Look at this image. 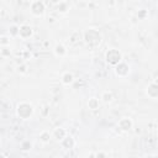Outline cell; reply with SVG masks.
Instances as JSON below:
<instances>
[{"label":"cell","mask_w":158,"mask_h":158,"mask_svg":"<svg viewBox=\"0 0 158 158\" xmlns=\"http://www.w3.org/2000/svg\"><path fill=\"white\" fill-rule=\"evenodd\" d=\"M30 10H31V14L32 15H35V16H42L44 14V11H46V6H44V4L41 0H35L31 4Z\"/></svg>","instance_id":"5b68a950"},{"label":"cell","mask_w":158,"mask_h":158,"mask_svg":"<svg viewBox=\"0 0 158 158\" xmlns=\"http://www.w3.org/2000/svg\"><path fill=\"white\" fill-rule=\"evenodd\" d=\"M59 142H60L62 148H64L65 151H70V149H73L74 146H75V141H74V138H73L70 135H67V136H65L64 138H62Z\"/></svg>","instance_id":"ba28073f"},{"label":"cell","mask_w":158,"mask_h":158,"mask_svg":"<svg viewBox=\"0 0 158 158\" xmlns=\"http://www.w3.org/2000/svg\"><path fill=\"white\" fill-rule=\"evenodd\" d=\"M107 154L106 153H104V152H98V153H95V157H98V158H104V157H106Z\"/></svg>","instance_id":"484cf974"},{"label":"cell","mask_w":158,"mask_h":158,"mask_svg":"<svg viewBox=\"0 0 158 158\" xmlns=\"http://www.w3.org/2000/svg\"><path fill=\"white\" fill-rule=\"evenodd\" d=\"M83 1H86V0H83Z\"/></svg>","instance_id":"f1b7e54d"},{"label":"cell","mask_w":158,"mask_h":158,"mask_svg":"<svg viewBox=\"0 0 158 158\" xmlns=\"http://www.w3.org/2000/svg\"><path fill=\"white\" fill-rule=\"evenodd\" d=\"M79 38H80V35H79L78 31H74V32L69 36V41H70V43H75V42H78Z\"/></svg>","instance_id":"ffe728a7"},{"label":"cell","mask_w":158,"mask_h":158,"mask_svg":"<svg viewBox=\"0 0 158 158\" xmlns=\"http://www.w3.org/2000/svg\"><path fill=\"white\" fill-rule=\"evenodd\" d=\"M57 11H58L59 14H67V12L69 11V5H68V2L60 0V1L57 4Z\"/></svg>","instance_id":"4fadbf2b"},{"label":"cell","mask_w":158,"mask_h":158,"mask_svg":"<svg viewBox=\"0 0 158 158\" xmlns=\"http://www.w3.org/2000/svg\"><path fill=\"white\" fill-rule=\"evenodd\" d=\"M32 142L30 141V139H25V141H22L21 142V149L23 151V152H27V151H30L31 148H32Z\"/></svg>","instance_id":"e0dca14e"},{"label":"cell","mask_w":158,"mask_h":158,"mask_svg":"<svg viewBox=\"0 0 158 158\" xmlns=\"http://www.w3.org/2000/svg\"><path fill=\"white\" fill-rule=\"evenodd\" d=\"M16 114L22 120H28L30 117H32V115L35 114V107L31 102L27 101H22L17 105L16 107Z\"/></svg>","instance_id":"7a4b0ae2"},{"label":"cell","mask_w":158,"mask_h":158,"mask_svg":"<svg viewBox=\"0 0 158 158\" xmlns=\"http://www.w3.org/2000/svg\"><path fill=\"white\" fill-rule=\"evenodd\" d=\"M0 53L2 57H10L11 56V49L9 48V46H2V48L0 49Z\"/></svg>","instance_id":"d6986e66"},{"label":"cell","mask_w":158,"mask_h":158,"mask_svg":"<svg viewBox=\"0 0 158 158\" xmlns=\"http://www.w3.org/2000/svg\"><path fill=\"white\" fill-rule=\"evenodd\" d=\"M62 83L64 84V85H70V84H73V81H74V75L70 73V72H64L63 74H62Z\"/></svg>","instance_id":"7c38bea8"},{"label":"cell","mask_w":158,"mask_h":158,"mask_svg":"<svg viewBox=\"0 0 158 158\" xmlns=\"http://www.w3.org/2000/svg\"><path fill=\"white\" fill-rule=\"evenodd\" d=\"M100 99L102 100V102H105V104H110V102L114 100V95H112V93H111V91L106 90V91H102V94H101V98H100Z\"/></svg>","instance_id":"5bb4252c"},{"label":"cell","mask_w":158,"mask_h":158,"mask_svg":"<svg viewBox=\"0 0 158 158\" xmlns=\"http://www.w3.org/2000/svg\"><path fill=\"white\" fill-rule=\"evenodd\" d=\"M9 36H10V37H16V36H19V26H17V25L10 26V28H9Z\"/></svg>","instance_id":"ac0fdd59"},{"label":"cell","mask_w":158,"mask_h":158,"mask_svg":"<svg viewBox=\"0 0 158 158\" xmlns=\"http://www.w3.org/2000/svg\"><path fill=\"white\" fill-rule=\"evenodd\" d=\"M59 1H60V0H51V2H52V4H54V5H57Z\"/></svg>","instance_id":"4316f807"},{"label":"cell","mask_w":158,"mask_h":158,"mask_svg":"<svg viewBox=\"0 0 158 158\" xmlns=\"http://www.w3.org/2000/svg\"><path fill=\"white\" fill-rule=\"evenodd\" d=\"M16 69H17V73H20V74H26L27 73V65L25 63H20Z\"/></svg>","instance_id":"44dd1931"},{"label":"cell","mask_w":158,"mask_h":158,"mask_svg":"<svg viewBox=\"0 0 158 158\" xmlns=\"http://www.w3.org/2000/svg\"><path fill=\"white\" fill-rule=\"evenodd\" d=\"M117 126H118V128H120L121 131H123V132H128V131L132 130V127H133V122H132V120L128 118V117H122V118H120Z\"/></svg>","instance_id":"52a82bcc"},{"label":"cell","mask_w":158,"mask_h":158,"mask_svg":"<svg viewBox=\"0 0 158 158\" xmlns=\"http://www.w3.org/2000/svg\"><path fill=\"white\" fill-rule=\"evenodd\" d=\"M83 40H84V42L88 46H90V47H98L101 43V41H102V36H101V33L98 30H95V28H88L84 32V35H83Z\"/></svg>","instance_id":"6da1fadb"},{"label":"cell","mask_w":158,"mask_h":158,"mask_svg":"<svg viewBox=\"0 0 158 158\" xmlns=\"http://www.w3.org/2000/svg\"><path fill=\"white\" fill-rule=\"evenodd\" d=\"M114 67H115V74L117 77H120V78H125V77H127L130 74V65H128V63H126L123 60L118 62Z\"/></svg>","instance_id":"277c9868"},{"label":"cell","mask_w":158,"mask_h":158,"mask_svg":"<svg viewBox=\"0 0 158 158\" xmlns=\"http://www.w3.org/2000/svg\"><path fill=\"white\" fill-rule=\"evenodd\" d=\"M105 59L110 65H116L118 62L122 60V53L116 48H110L105 53Z\"/></svg>","instance_id":"3957f363"},{"label":"cell","mask_w":158,"mask_h":158,"mask_svg":"<svg viewBox=\"0 0 158 158\" xmlns=\"http://www.w3.org/2000/svg\"><path fill=\"white\" fill-rule=\"evenodd\" d=\"M32 35H33V30H32V27H31L30 25L23 23V25L19 26V36H20L21 38L27 40V38L32 37Z\"/></svg>","instance_id":"8992f818"},{"label":"cell","mask_w":158,"mask_h":158,"mask_svg":"<svg viewBox=\"0 0 158 158\" xmlns=\"http://www.w3.org/2000/svg\"><path fill=\"white\" fill-rule=\"evenodd\" d=\"M147 16H148V11H147V10H144V9L138 10V12H137V17H138V20H144Z\"/></svg>","instance_id":"7402d4cb"},{"label":"cell","mask_w":158,"mask_h":158,"mask_svg":"<svg viewBox=\"0 0 158 158\" xmlns=\"http://www.w3.org/2000/svg\"><path fill=\"white\" fill-rule=\"evenodd\" d=\"M99 106H100V101H99L98 98H90L88 100V107L90 110H98Z\"/></svg>","instance_id":"9a60e30c"},{"label":"cell","mask_w":158,"mask_h":158,"mask_svg":"<svg viewBox=\"0 0 158 158\" xmlns=\"http://www.w3.org/2000/svg\"><path fill=\"white\" fill-rule=\"evenodd\" d=\"M146 91H147V95H148L151 99L156 100V99L158 98V84H157V81L153 80L151 84H148Z\"/></svg>","instance_id":"9c48e42d"},{"label":"cell","mask_w":158,"mask_h":158,"mask_svg":"<svg viewBox=\"0 0 158 158\" xmlns=\"http://www.w3.org/2000/svg\"><path fill=\"white\" fill-rule=\"evenodd\" d=\"M9 44H10V36H1L0 46H9Z\"/></svg>","instance_id":"603a6c76"},{"label":"cell","mask_w":158,"mask_h":158,"mask_svg":"<svg viewBox=\"0 0 158 158\" xmlns=\"http://www.w3.org/2000/svg\"><path fill=\"white\" fill-rule=\"evenodd\" d=\"M67 135H68V133H67L65 128H63V127H57V128H54V131H53V133H52V137L56 138L57 141H60V139L64 138Z\"/></svg>","instance_id":"30bf717a"},{"label":"cell","mask_w":158,"mask_h":158,"mask_svg":"<svg viewBox=\"0 0 158 158\" xmlns=\"http://www.w3.org/2000/svg\"><path fill=\"white\" fill-rule=\"evenodd\" d=\"M48 110H49V106H48V105H44V106H43V110H42V115H43V116H47Z\"/></svg>","instance_id":"d4e9b609"},{"label":"cell","mask_w":158,"mask_h":158,"mask_svg":"<svg viewBox=\"0 0 158 158\" xmlns=\"http://www.w3.org/2000/svg\"><path fill=\"white\" fill-rule=\"evenodd\" d=\"M0 142H1V138H0Z\"/></svg>","instance_id":"83f0119b"},{"label":"cell","mask_w":158,"mask_h":158,"mask_svg":"<svg viewBox=\"0 0 158 158\" xmlns=\"http://www.w3.org/2000/svg\"><path fill=\"white\" fill-rule=\"evenodd\" d=\"M54 54L57 57H64L67 54V47L63 44V43H57L54 46V49H53Z\"/></svg>","instance_id":"8fae6325"},{"label":"cell","mask_w":158,"mask_h":158,"mask_svg":"<svg viewBox=\"0 0 158 158\" xmlns=\"http://www.w3.org/2000/svg\"><path fill=\"white\" fill-rule=\"evenodd\" d=\"M38 138H40V141L42 143H48L51 141V138H52V133L48 132V131H42L40 133V136H38Z\"/></svg>","instance_id":"2e32d148"},{"label":"cell","mask_w":158,"mask_h":158,"mask_svg":"<svg viewBox=\"0 0 158 158\" xmlns=\"http://www.w3.org/2000/svg\"><path fill=\"white\" fill-rule=\"evenodd\" d=\"M32 58V53L28 51V49H25L23 52H22V59H31Z\"/></svg>","instance_id":"cb8c5ba5"}]
</instances>
